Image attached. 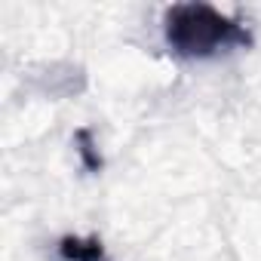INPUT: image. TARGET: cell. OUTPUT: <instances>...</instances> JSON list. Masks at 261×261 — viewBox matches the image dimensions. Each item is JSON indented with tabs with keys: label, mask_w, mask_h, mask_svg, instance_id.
Segmentation results:
<instances>
[{
	"label": "cell",
	"mask_w": 261,
	"mask_h": 261,
	"mask_svg": "<svg viewBox=\"0 0 261 261\" xmlns=\"http://www.w3.org/2000/svg\"><path fill=\"white\" fill-rule=\"evenodd\" d=\"M163 40L178 59H215L237 46H249V28L215 10L212 4H172L163 13Z\"/></svg>",
	"instance_id": "1"
},
{
	"label": "cell",
	"mask_w": 261,
	"mask_h": 261,
	"mask_svg": "<svg viewBox=\"0 0 261 261\" xmlns=\"http://www.w3.org/2000/svg\"><path fill=\"white\" fill-rule=\"evenodd\" d=\"M59 255L65 261H105V246L98 240H80V237H62Z\"/></svg>",
	"instance_id": "2"
},
{
	"label": "cell",
	"mask_w": 261,
	"mask_h": 261,
	"mask_svg": "<svg viewBox=\"0 0 261 261\" xmlns=\"http://www.w3.org/2000/svg\"><path fill=\"white\" fill-rule=\"evenodd\" d=\"M77 142H80V157L86 160V166H89V169H98V166H101V157H95V151H92L89 129H80V133H77Z\"/></svg>",
	"instance_id": "3"
}]
</instances>
